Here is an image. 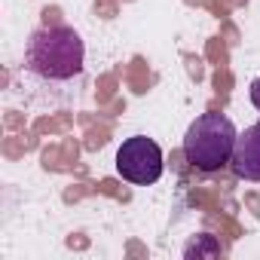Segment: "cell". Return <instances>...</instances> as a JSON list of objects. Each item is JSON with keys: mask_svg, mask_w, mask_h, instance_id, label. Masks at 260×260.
<instances>
[{"mask_svg": "<svg viewBox=\"0 0 260 260\" xmlns=\"http://www.w3.org/2000/svg\"><path fill=\"white\" fill-rule=\"evenodd\" d=\"M86 43L68 25L37 28L25 43V68L46 83H68L83 74Z\"/></svg>", "mask_w": 260, "mask_h": 260, "instance_id": "1", "label": "cell"}, {"mask_svg": "<svg viewBox=\"0 0 260 260\" xmlns=\"http://www.w3.org/2000/svg\"><path fill=\"white\" fill-rule=\"evenodd\" d=\"M236 138L239 132L226 113H202L184 135V159L199 172H220L230 166Z\"/></svg>", "mask_w": 260, "mask_h": 260, "instance_id": "2", "label": "cell"}, {"mask_svg": "<svg viewBox=\"0 0 260 260\" xmlns=\"http://www.w3.org/2000/svg\"><path fill=\"white\" fill-rule=\"evenodd\" d=\"M162 169H166L162 150L147 135L125 138L122 147L116 150V172H119V178L128 181V184H135V187L156 184L162 178Z\"/></svg>", "mask_w": 260, "mask_h": 260, "instance_id": "3", "label": "cell"}, {"mask_svg": "<svg viewBox=\"0 0 260 260\" xmlns=\"http://www.w3.org/2000/svg\"><path fill=\"white\" fill-rule=\"evenodd\" d=\"M230 169L242 181H260V125H248L236 138Z\"/></svg>", "mask_w": 260, "mask_h": 260, "instance_id": "4", "label": "cell"}, {"mask_svg": "<svg viewBox=\"0 0 260 260\" xmlns=\"http://www.w3.org/2000/svg\"><path fill=\"white\" fill-rule=\"evenodd\" d=\"M184 257L187 260H211V257H220V242L214 239V236H208V233H199V236H193L187 245H184Z\"/></svg>", "mask_w": 260, "mask_h": 260, "instance_id": "5", "label": "cell"}, {"mask_svg": "<svg viewBox=\"0 0 260 260\" xmlns=\"http://www.w3.org/2000/svg\"><path fill=\"white\" fill-rule=\"evenodd\" d=\"M248 98H251V104L260 110V77L257 80H251V89H248Z\"/></svg>", "mask_w": 260, "mask_h": 260, "instance_id": "6", "label": "cell"}]
</instances>
